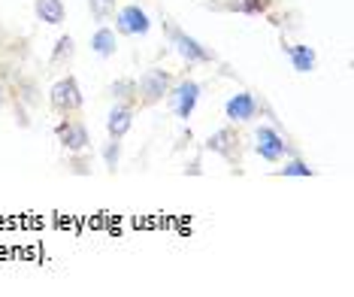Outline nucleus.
Returning a JSON list of instances; mask_svg holds the SVG:
<instances>
[{
  "label": "nucleus",
  "instance_id": "f257e3e1",
  "mask_svg": "<svg viewBox=\"0 0 354 297\" xmlns=\"http://www.w3.org/2000/svg\"><path fill=\"white\" fill-rule=\"evenodd\" d=\"M173 73L170 70H164V67H151L146 70L140 79H136V107H158L160 100L170 94V88H173Z\"/></svg>",
  "mask_w": 354,
  "mask_h": 297
},
{
  "label": "nucleus",
  "instance_id": "f03ea898",
  "mask_svg": "<svg viewBox=\"0 0 354 297\" xmlns=\"http://www.w3.org/2000/svg\"><path fill=\"white\" fill-rule=\"evenodd\" d=\"M49 107L55 116H76V112L85 107V94H82V88H79L76 76L67 73L49 88Z\"/></svg>",
  "mask_w": 354,
  "mask_h": 297
},
{
  "label": "nucleus",
  "instance_id": "7ed1b4c3",
  "mask_svg": "<svg viewBox=\"0 0 354 297\" xmlns=\"http://www.w3.org/2000/svg\"><path fill=\"white\" fill-rule=\"evenodd\" d=\"M164 30H167V39H170V46H173V49L179 52L188 64H212V61H215V52L209 49V46H203L197 37L185 34V30L176 28L173 21H164Z\"/></svg>",
  "mask_w": 354,
  "mask_h": 297
},
{
  "label": "nucleus",
  "instance_id": "20e7f679",
  "mask_svg": "<svg viewBox=\"0 0 354 297\" xmlns=\"http://www.w3.org/2000/svg\"><path fill=\"white\" fill-rule=\"evenodd\" d=\"M200 98H203V85L194 82V79H182V82H173L170 94H167L173 116L179 118V122H188V118L194 116Z\"/></svg>",
  "mask_w": 354,
  "mask_h": 297
},
{
  "label": "nucleus",
  "instance_id": "39448f33",
  "mask_svg": "<svg viewBox=\"0 0 354 297\" xmlns=\"http://www.w3.org/2000/svg\"><path fill=\"white\" fill-rule=\"evenodd\" d=\"M55 136H58V143L67 149V155H85V152L91 149V134H88L85 122H79L73 116H64L61 122L55 125Z\"/></svg>",
  "mask_w": 354,
  "mask_h": 297
},
{
  "label": "nucleus",
  "instance_id": "423d86ee",
  "mask_svg": "<svg viewBox=\"0 0 354 297\" xmlns=\"http://www.w3.org/2000/svg\"><path fill=\"white\" fill-rule=\"evenodd\" d=\"M206 152H212V155L224 158L227 164L239 167V164H243V136H239L236 127H230V125H227V127H221V131L209 134Z\"/></svg>",
  "mask_w": 354,
  "mask_h": 297
},
{
  "label": "nucleus",
  "instance_id": "0eeeda50",
  "mask_svg": "<svg viewBox=\"0 0 354 297\" xmlns=\"http://www.w3.org/2000/svg\"><path fill=\"white\" fill-rule=\"evenodd\" d=\"M112 21H115V34L122 37H146L151 30V19L140 3H124L122 10H115Z\"/></svg>",
  "mask_w": 354,
  "mask_h": 297
},
{
  "label": "nucleus",
  "instance_id": "6e6552de",
  "mask_svg": "<svg viewBox=\"0 0 354 297\" xmlns=\"http://www.w3.org/2000/svg\"><path fill=\"white\" fill-rule=\"evenodd\" d=\"M254 152L263 158V161L281 164V161L288 158V143H285V136H281L276 127L261 125V127L254 131Z\"/></svg>",
  "mask_w": 354,
  "mask_h": 297
},
{
  "label": "nucleus",
  "instance_id": "1a4fd4ad",
  "mask_svg": "<svg viewBox=\"0 0 354 297\" xmlns=\"http://www.w3.org/2000/svg\"><path fill=\"white\" fill-rule=\"evenodd\" d=\"M257 112H261V100H257L252 91H236L227 103H224V118H227L230 125H248V122H254Z\"/></svg>",
  "mask_w": 354,
  "mask_h": 297
},
{
  "label": "nucleus",
  "instance_id": "9d476101",
  "mask_svg": "<svg viewBox=\"0 0 354 297\" xmlns=\"http://www.w3.org/2000/svg\"><path fill=\"white\" fill-rule=\"evenodd\" d=\"M281 52L288 55V61H291V67L297 73H312L318 64V55L312 46H303V43H281Z\"/></svg>",
  "mask_w": 354,
  "mask_h": 297
},
{
  "label": "nucleus",
  "instance_id": "9b49d317",
  "mask_svg": "<svg viewBox=\"0 0 354 297\" xmlns=\"http://www.w3.org/2000/svg\"><path fill=\"white\" fill-rule=\"evenodd\" d=\"M131 127H133V107L115 103L106 116V134L115 136V140H124V136L131 134Z\"/></svg>",
  "mask_w": 354,
  "mask_h": 297
},
{
  "label": "nucleus",
  "instance_id": "f8f14e48",
  "mask_svg": "<svg viewBox=\"0 0 354 297\" xmlns=\"http://www.w3.org/2000/svg\"><path fill=\"white\" fill-rule=\"evenodd\" d=\"M34 12L43 25H52V28L64 25V19H67V6H64V0H34Z\"/></svg>",
  "mask_w": 354,
  "mask_h": 297
},
{
  "label": "nucleus",
  "instance_id": "ddd939ff",
  "mask_svg": "<svg viewBox=\"0 0 354 297\" xmlns=\"http://www.w3.org/2000/svg\"><path fill=\"white\" fill-rule=\"evenodd\" d=\"M91 52L97 55V58H112V55L118 52V34L109 25H100L91 34Z\"/></svg>",
  "mask_w": 354,
  "mask_h": 297
},
{
  "label": "nucleus",
  "instance_id": "4468645a",
  "mask_svg": "<svg viewBox=\"0 0 354 297\" xmlns=\"http://www.w3.org/2000/svg\"><path fill=\"white\" fill-rule=\"evenodd\" d=\"M73 58H76V39L70 37V34H61L58 39H55V49H52L49 64H52L55 70H70Z\"/></svg>",
  "mask_w": 354,
  "mask_h": 297
},
{
  "label": "nucleus",
  "instance_id": "2eb2a0df",
  "mask_svg": "<svg viewBox=\"0 0 354 297\" xmlns=\"http://www.w3.org/2000/svg\"><path fill=\"white\" fill-rule=\"evenodd\" d=\"M109 98L115 103H127V107L136 109V79H115V82L109 85Z\"/></svg>",
  "mask_w": 354,
  "mask_h": 297
},
{
  "label": "nucleus",
  "instance_id": "dca6fc26",
  "mask_svg": "<svg viewBox=\"0 0 354 297\" xmlns=\"http://www.w3.org/2000/svg\"><path fill=\"white\" fill-rule=\"evenodd\" d=\"M88 10H91L97 25H106V21H112V15H115V10H118V0H88Z\"/></svg>",
  "mask_w": 354,
  "mask_h": 297
},
{
  "label": "nucleus",
  "instance_id": "f3484780",
  "mask_svg": "<svg viewBox=\"0 0 354 297\" xmlns=\"http://www.w3.org/2000/svg\"><path fill=\"white\" fill-rule=\"evenodd\" d=\"M103 164H106L109 173L118 170V164H122V140H115V136H109L106 143H103Z\"/></svg>",
  "mask_w": 354,
  "mask_h": 297
},
{
  "label": "nucleus",
  "instance_id": "a211bd4d",
  "mask_svg": "<svg viewBox=\"0 0 354 297\" xmlns=\"http://www.w3.org/2000/svg\"><path fill=\"white\" fill-rule=\"evenodd\" d=\"M279 176H315V170H312L303 158H291V161H285V167L279 170Z\"/></svg>",
  "mask_w": 354,
  "mask_h": 297
},
{
  "label": "nucleus",
  "instance_id": "6ab92c4d",
  "mask_svg": "<svg viewBox=\"0 0 354 297\" xmlns=\"http://www.w3.org/2000/svg\"><path fill=\"white\" fill-rule=\"evenodd\" d=\"M230 10L245 12V15H257V12H263V0H230Z\"/></svg>",
  "mask_w": 354,
  "mask_h": 297
},
{
  "label": "nucleus",
  "instance_id": "aec40b11",
  "mask_svg": "<svg viewBox=\"0 0 354 297\" xmlns=\"http://www.w3.org/2000/svg\"><path fill=\"white\" fill-rule=\"evenodd\" d=\"M6 103H10V88H6L3 79H0V112L6 109Z\"/></svg>",
  "mask_w": 354,
  "mask_h": 297
},
{
  "label": "nucleus",
  "instance_id": "412c9836",
  "mask_svg": "<svg viewBox=\"0 0 354 297\" xmlns=\"http://www.w3.org/2000/svg\"><path fill=\"white\" fill-rule=\"evenodd\" d=\"M185 173H194V176H200V173H203V167H200V161H191V167H185Z\"/></svg>",
  "mask_w": 354,
  "mask_h": 297
}]
</instances>
